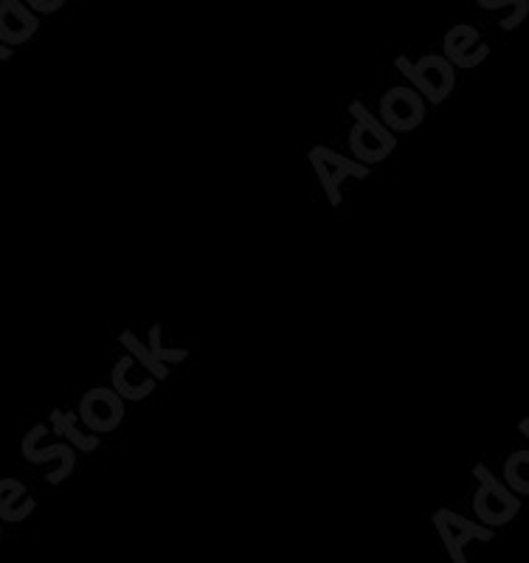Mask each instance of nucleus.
<instances>
[{"instance_id": "nucleus-1", "label": "nucleus", "mask_w": 529, "mask_h": 563, "mask_svg": "<svg viewBox=\"0 0 529 563\" xmlns=\"http://www.w3.org/2000/svg\"><path fill=\"white\" fill-rule=\"evenodd\" d=\"M350 113L357 119L355 130H352L350 135V144L352 150H355L357 158H364V161L386 158V155L395 150V139H392V133H386V128L377 124L375 115H372L361 102H352Z\"/></svg>"}, {"instance_id": "nucleus-2", "label": "nucleus", "mask_w": 529, "mask_h": 563, "mask_svg": "<svg viewBox=\"0 0 529 563\" xmlns=\"http://www.w3.org/2000/svg\"><path fill=\"white\" fill-rule=\"evenodd\" d=\"M397 68L406 74L411 82L420 88V93H426L428 102H442V99L451 93L453 88V68L442 57H422L420 63L411 65L408 59H397Z\"/></svg>"}, {"instance_id": "nucleus-3", "label": "nucleus", "mask_w": 529, "mask_h": 563, "mask_svg": "<svg viewBox=\"0 0 529 563\" xmlns=\"http://www.w3.org/2000/svg\"><path fill=\"white\" fill-rule=\"evenodd\" d=\"M310 164H312V169H316V175L321 178V186L327 189V195H330L332 206H339V200H341V195H339L341 180L350 178V175H355V178H366V175H370V169H364L361 164H352V161L341 158L339 153H330L327 147L312 150Z\"/></svg>"}, {"instance_id": "nucleus-4", "label": "nucleus", "mask_w": 529, "mask_h": 563, "mask_svg": "<svg viewBox=\"0 0 529 563\" xmlns=\"http://www.w3.org/2000/svg\"><path fill=\"white\" fill-rule=\"evenodd\" d=\"M383 122L389 124L392 130H415L417 124L426 119V108L422 99L417 97L415 90L408 88H392L381 104Z\"/></svg>"}, {"instance_id": "nucleus-5", "label": "nucleus", "mask_w": 529, "mask_h": 563, "mask_svg": "<svg viewBox=\"0 0 529 563\" xmlns=\"http://www.w3.org/2000/svg\"><path fill=\"white\" fill-rule=\"evenodd\" d=\"M82 420L96 431L115 429L119 420H122V404H119V397H115L113 391L104 389L88 391V397H85L82 404Z\"/></svg>"}, {"instance_id": "nucleus-6", "label": "nucleus", "mask_w": 529, "mask_h": 563, "mask_svg": "<svg viewBox=\"0 0 529 563\" xmlns=\"http://www.w3.org/2000/svg\"><path fill=\"white\" fill-rule=\"evenodd\" d=\"M476 40H478L476 29H471V26L451 29V34H448V40H445V54L453 59V63L462 65V68H473V65L482 63V59H476L467 54V45L476 43Z\"/></svg>"}, {"instance_id": "nucleus-7", "label": "nucleus", "mask_w": 529, "mask_h": 563, "mask_svg": "<svg viewBox=\"0 0 529 563\" xmlns=\"http://www.w3.org/2000/svg\"><path fill=\"white\" fill-rule=\"evenodd\" d=\"M122 344H124V346H130V350H133L135 355H139L141 361H144V366H150V369L155 372V378H164V375H166V366H164V364H158V361L153 358V352L144 350V346H141L139 341L133 339V335L124 333V335H122Z\"/></svg>"}]
</instances>
